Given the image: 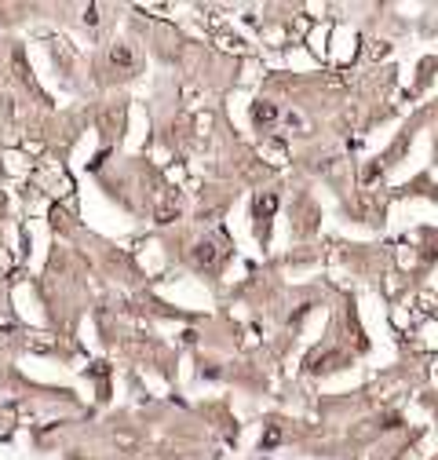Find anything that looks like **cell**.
Returning <instances> with one entry per match:
<instances>
[{"label":"cell","instance_id":"3957f363","mask_svg":"<svg viewBox=\"0 0 438 460\" xmlns=\"http://www.w3.org/2000/svg\"><path fill=\"white\" fill-rule=\"evenodd\" d=\"M256 209H260V212H270V209H278V194H263V197L256 201Z\"/></svg>","mask_w":438,"mask_h":460},{"label":"cell","instance_id":"6da1fadb","mask_svg":"<svg viewBox=\"0 0 438 460\" xmlns=\"http://www.w3.org/2000/svg\"><path fill=\"white\" fill-rule=\"evenodd\" d=\"M219 260H223V248H219V238H204V241H197V248H194V263L197 267H219Z\"/></svg>","mask_w":438,"mask_h":460},{"label":"cell","instance_id":"7a4b0ae2","mask_svg":"<svg viewBox=\"0 0 438 460\" xmlns=\"http://www.w3.org/2000/svg\"><path fill=\"white\" fill-rule=\"evenodd\" d=\"M278 117H281V110H278V106H267V103H260V106H256V121H263V124H267V121H278Z\"/></svg>","mask_w":438,"mask_h":460}]
</instances>
